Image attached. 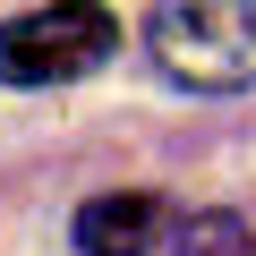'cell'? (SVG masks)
I'll list each match as a JSON object with an SVG mask.
<instances>
[{
  "instance_id": "6da1fadb",
  "label": "cell",
  "mask_w": 256,
  "mask_h": 256,
  "mask_svg": "<svg viewBox=\"0 0 256 256\" xmlns=\"http://www.w3.org/2000/svg\"><path fill=\"white\" fill-rule=\"evenodd\" d=\"M146 52L171 86L196 94H239L256 77V0H162Z\"/></svg>"
},
{
  "instance_id": "7a4b0ae2",
  "label": "cell",
  "mask_w": 256,
  "mask_h": 256,
  "mask_svg": "<svg viewBox=\"0 0 256 256\" xmlns=\"http://www.w3.org/2000/svg\"><path fill=\"white\" fill-rule=\"evenodd\" d=\"M120 52V18L102 0H52L0 26V86H68Z\"/></svg>"
},
{
  "instance_id": "3957f363",
  "label": "cell",
  "mask_w": 256,
  "mask_h": 256,
  "mask_svg": "<svg viewBox=\"0 0 256 256\" xmlns=\"http://www.w3.org/2000/svg\"><path fill=\"white\" fill-rule=\"evenodd\" d=\"M162 230H171V205L146 196V188H128V196H94V205L77 214V248H86V256H146Z\"/></svg>"
},
{
  "instance_id": "277c9868",
  "label": "cell",
  "mask_w": 256,
  "mask_h": 256,
  "mask_svg": "<svg viewBox=\"0 0 256 256\" xmlns=\"http://www.w3.org/2000/svg\"><path fill=\"white\" fill-rule=\"evenodd\" d=\"M180 256H248V239H239V222L196 214V222H180Z\"/></svg>"
}]
</instances>
